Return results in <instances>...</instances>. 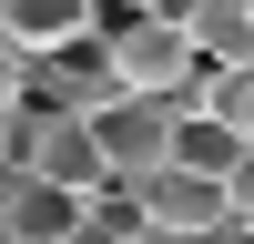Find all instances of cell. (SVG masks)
I'll use <instances>...</instances> for the list:
<instances>
[{
    "label": "cell",
    "instance_id": "1",
    "mask_svg": "<svg viewBox=\"0 0 254 244\" xmlns=\"http://www.w3.org/2000/svg\"><path fill=\"white\" fill-rule=\"evenodd\" d=\"M102 51H112V81L122 102H163V112H203V61L183 41V10H92Z\"/></svg>",
    "mask_w": 254,
    "mask_h": 244
},
{
    "label": "cell",
    "instance_id": "2",
    "mask_svg": "<svg viewBox=\"0 0 254 244\" xmlns=\"http://www.w3.org/2000/svg\"><path fill=\"white\" fill-rule=\"evenodd\" d=\"M92 153H102V173H112L122 193H142V183L173 163V112H163V102H112V112H92Z\"/></svg>",
    "mask_w": 254,
    "mask_h": 244
},
{
    "label": "cell",
    "instance_id": "3",
    "mask_svg": "<svg viewBox=\"0 0 254 244\" xmlns=\"http://www.w3.org/2000/svg\"><path fill=\"white\" fill-rule=\"evenodd\" d=\"M142 224H153V234L224 244L234 234V183H203V173H183V163H163V173L142 183Z\"/></svg>",
    "mask_w": 254,
    "mask_h": 244
},
{
    "label": "cell",
    "instance_id": "4",
    "mask_svg": "<svg viewBox=\"0 0 254 244\" xmlns=\"http://www.w3.org/2000/svg\"><path fill=\"white\" fill-rule=\"evenodd\" d=\"M71 41H92V0H0V51L10 61H61Z\"/></svg>",
    "mask_w": 254,
    "mask_h": 244
},
{
    "label": "cell",
    "instance_id": "5",
    "mask_svg": "<svg viewBox=\"0 0 254 244\" xmlns=\"http://www.w3.org/2000/svg\"><path fill=\"white\" fill-rule=\"evenodd\" d=\"M183 41L203 71H254V0H183Z\"/></svg>",
    "mask_w": 254,
    "mask_h": 244
},
{
    "label": "cell",
    "instance_id": "6",
    "mask_svg": "<svg viewBox=\"0 0 254 244\" xmlns=\"http://www.w3.org/2000/svg\"><path fill=\"white\" fill-rule=\"evenodd\" d=\"M173 163H183V173H203V183H244L254 142H234L214 112H183V122H173Z\"/></svg>",
    "mask_w": 254,
    "mask_h": 244
},
{
    "label": "cell",
    "instance_id": "7",
    "mask_svg": "<svg viewBox=\"0 0 254 244\" xmlns=\"http://www.w3.org/2000/svg\"><path fill=\"white\" fill-rule=\"evenodd\" d=\"M0 224H10L20 244H71V234H81V203H71V193H51V183H10Z\"/></svg>",
    "mask_w": 254,
    "mask_h": 244
},
{
    "label": "cell",
    "instance_id": "8",
    "mask_svg": "<svg viewBox=\"0 0 254 244\" xmlns=\"http://www.w3.org/2000/svg\"><path fill=\"white\" fill-rule=\"evenodd\" d=\"M203 112L234 142H254V71H203Z\"/></svg>",
    "mask_w": 254,
    "mask_h": 244
},
{
    "label": "cell",
    "instance_id": "9",
    "mask_svg": "<svg viewBox=\"0 0 254 244\" xmlns=\"http://www.w3.org/2000/svg\"><path fill=\"white\" fill-rule=\"evenodd\" d=\"M20 102H31V61H10V51H0V122H10Z\"/></svg>",
    "mask_w": 254,
    "mask_h": 244
},
{
    "label": "cell",
    "instance_id": "10",
    "mask_svg": "<svg viewBox=\"0 0 254 244\" xmlns=\"http://www.w3.org/2000/svg\"><path fill=\"white\" fill-rule=\"evenodd\" d=\"M142 244H193V234H142Z\"/></svg>",
    "mask_w": 254,
    "mask_h": 244
}]
</instances>
